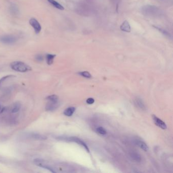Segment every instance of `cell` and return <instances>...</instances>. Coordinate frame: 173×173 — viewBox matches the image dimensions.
Segmentation results:
<instances>
[{
    "label": "cell",
    "instance_id": "obj_4",
    "mask_svg": "<svg viewBox=\"0 0 173 173\" xmlns=\"http://www.w3.org/2000/svg\"><path fill=\"white\" fill-rule=\"evenodd\" d=\"M30 25L33 28L36 33H39L41 32L42 27L39 21L34 18H32L29 21Z\"/></svg>",
    "mask_w": 173,
    "mask_h": 173
},
{
    "label": "cell",
    "instance_id": "obj_18",
    "mask_svg": "<svg viewBox=\"0 0 173 173\" xmlns=\"http://www.w3.org/2000/svg\"><path fill=\"white\" fill-rule=\"evenodd\" d=\"M79 74V75H81L82 76L87 78H90L92 77V76H91L90 74L89 73V72H87V71L82 72H80Z\"/></svg>",
    "mask_w": 173,
    "mask_h": 173
},
{
    "label": "cell",
    "instance_id": "obj_19",
    "mask_svg": "<svg viewBox=\"0 0 173 173\" xmlns=\"http://www.w3.org/2000/svg\"><path fill=\"white\" fill-rule=\"evenodd\" d=\"M35 59L38 61H39V62L42 61L43 60V56L41 54H38L36 56Z\"/></svg>",
    "mask_w": 173,
    "mask_h": 173
},
{
    "label": "cell",
    "instance_id": "obj_2",
    "mask_svg": "<svg viewBox=\"0 0 173 173\" xmlns=\"http://www.w3.org/2000/svg\"><path fill=\"white\" fill-rule=\"evenodd\" d=\"M48 100L45 107L47 111H52L55 110L59 105V98L56 95H51L47 97L46 99Z\"/></svg>",
    "mask_w": 173,
    "mask_h": 173
},
{
    "label": "cell",
    "instance_id": "obj_9",
    "mask_svg": "<svg viewBox=\"0 0 173 173\" xmlns=\"http://www.w3.org/2000/svg\"><path fill=\"white\" fill-rule=\"evenodd\" d=\"M10 11L13 15H17L19 13V9L17 6L15 4H11L10 6Z\"/></svg>",
    "mask_w": 173,
    "mask_h": 173
},
{
    "label": "cell",
    "instance_id": "obj_16",
    "mask_svg": "<svg viewBox=\"0 0 173 173\" xmlns=\"http://www.w3.org/2000/svg\"><path fill=\"white\" fill-rule=\"evenodd\" d=\"M20 108V105L18 103H16L13 105L12 109V112L15 113L18 112Z\"/></svg>",
    "mask_w": 173,
    "mask_h": 173
},
{
    "label": "cell",
    "instance_id": "obj_7",
    "mask_svg": "<svg viewBox=\"0 0 173 173\" xmlns=\"http://www.w3.org/2000/svg\"><path fill=\"white\" fill-rule=\"evenodd\" d=\"M66 140H68L69 141H72V142H76L78 144H79L80 145H81L82 146L84 147L85 149L87 151L89 152V149L88 148V147L87 146L86 144L84 143L83 141H82L81 140H80V139L77 138H75V137H72V138H68V139H66Z\"/></svg>",
    "mask_w": 173,
    "mask_h": 173
},
{
    "label": "cell",
    "instance_id": "obj_20",
    "mask_svg": "<svg viewBox=\"0 0 173 173\" xmlns=\"http://www.w3.org/2000/svg\"><path fill=\"white\" fill-rule=\"evenodd\" d=\"M94 102V100L93 98H89L86 100V103L88 104H93Z\"/></svg>",
    "mask_w": 173,
    "mask_h": 173
},
{
    "label": "cell",
    "instance_id": "obj_11",
    "mask_svg": "<svg viewBox=\"0 0 173 173\" xmlns=\"http://www.w3.org/2000/svg\"><path fill=\"white\" fill-rule=\"evenodd\" d=\"M56 55L52 54H47L46 55V60L47 64L48 65H51L53 64L54 59Z\"/></svg>",
    "mask_w": 173,
    "mask_h": 173
},
{
    "label": "cell",
    "instance_id": "obj_13",
    "mask_svg": "<svg viewBox=\"0 0 173 173\" xmlns=\"http://www.w3.org/2000/svg\"><path fill=\"white\" fill-rule=\"evenodd\" d=\"M131 157L135 161L137 162H140L141 160V157L140 154H139L137 152H133L131 153Z\"/></svg>",
    "mask_w": 173,
    "mask_h": 173
},
{
    "label": "cell",
    "instance_id": "obj_6",
    "mask_svg": "<svg viewBox=\"0 0 173 173\" xmlns=\"http://www.w3.org/2000/svg\"><path fill=\"white\" fill-rule=\"evenodd\" d=\"M120 28L121 31L127 33H129L131 31V26L129 22L127 20H125L122 23V25L120 26Z\"/></svg>",
    "mask_w": 173,
    "mask_h": 173
},
{
    "label": "cell",
    "instance_id": "obj_12",
    "mask_svg": "<svg viewBox=\"0 0 173 173\" xmlns=\"http://www.w3.org/2000/svg\"><path fill=\"white\" fill-rule=\"evenodd\" d=\"M76 108L75 107H69L65 110V111L64 112V114L67 116H71L73 114Z\"/></svg>",
    "mask_w": 173,
    "mask_h": 173
},
{
    "label": "cell",
    "instance_id": "obj_17",
    "mask_svg": "<svg viewBox=\"0 0 173 173\" xmlns=\"http://www.w3.org/2000/svg\"><path fill=\"white\" fill-rule=\"evenodd\" d=\"M96 131L98 133H99L100 134L104 135L106 134L107 133L106 131L105 130V128H104L102 127H99L96 129Z\"/></svg>",
    "mask_w": 173,
    "mask_h": 173
},
{
    "label": "cell",
    "instance_id": "obj_1",
    "mask_svg": "<svg viewBox=\"0 0 173 173\" xmlns=\"http://www.w3.org/2000/svg\"><path fill=\"white\" fill-rule=\"evenodd\" d=\"M10 67L12 70L19 72H27L32 70L31 68L23 62L15 61L11 63Z\"/></svg>",
    "mask_w": 173,
    "mask_h": 173
},
{
    "label": "cell",
    "instance_id": "obj_14",
    "mask_svg": "<svg viewBox=\"0 0 173 173\" xmlns=\"http://www.w3.org/2000/svg\"><path fill=\"white\" fill-rule=\"evenodd\" d=\"M137 144L139 147H140L141 149L143 150L147 151L148 150V147L147 146L146 144L142 141H137Z\"/></svg>",
    "mask_w": 173,
    "mask_h": 173
},
{
    "label": "cell",
    "instance_id": "obj_3",
    "mask_svg": "<svg viewBox=\"0 0 173 173\" xmlns=\"http://www.w3.org/2000/svg\"><path fill=\"white\" fill-rule=\"evenodd\" d=\"M16 41V37L13 35H7L0 37V42L5 44H13Z\"/></svg>",
    "mask_w": 173,
    "mask_h": 173
},
{
    "label": "cell",
    "instance_id": "obj_15",
    "mask_svg": "<svg viewBox=\"0 0 173 173\" xmlns=\"http://www.w3.org/2000/svg\"><path fill=\"white\" fill-rule=\"evenodd\" d=\"M135 103H136V104L137 105V106L139 108H140V109H145V107L144 103H143V100L140 98H138L135 100Z\"/></svg>",
    "mask_w": 173,
    "mask_h": 173
},
{
    "label": "cell",
    "instance_id": "obj_5",
    "mask_svg": "<svg viewBox=\"0 0 173 173\" xmlns=\"http://www.w3.org/2000/svg\"><path fill=\"white\" fill-rule=\"evenodd\" d=\"M152 118H153V121H154L155 124L157 126L160 127V128H161V129H166L167 127H166V124L163 121L160 119V118L157 117L154 115H152Z\"/></svg>",
    "mask_w": 173,
    "mask_h": 173
},
{
    "label": "cell",
    "instance_id": "obj_10",
    "mask_svg": "<svg viewBox=\"0 0 173 173\" xmlns=\"http://www.w3.org/2000/svg\"><path fill=\"white\" fill-rule=\"evenodd\" d=\"M48 2L55 8H57V9H59L60 10H64V7L55 0H48Z\"/></svg>",
    "mask_w": 173,
    "mask_h": 173
},
{
    "label": "cell",
    "instance_id": "obj_8",
    "mask_svg": "<svg viewBox=\"0 0 173 173\" xmlns=\"http://www.w3.org/2000/svg\"><path fill=\"white\" fill-rule=\"evenodd\" d=\"M29 137L34 139L35 140H44L46 139V136H44L43 135L40 134L39 133H32L29 134Z\"/></svg>",
    "mask_w": 173,
    "mask_h": 173
}]
</instances>
